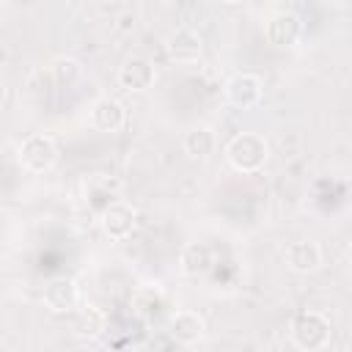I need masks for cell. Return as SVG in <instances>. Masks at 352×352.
Instances as JSON below:
<instances>
[{"mask_svg":"<svg viewBox=\"0 0 352 352\" xmlns=\"http://www.w3.org/2000/svg\"><path fill=\"white\" fill-rule=\"evenodd\" d=\"M80 302V289L72 278H55L44 286V305L52 314H69Z\"/></svg>","mask_w":352,"mask_h":352,"instance_id":"12","label":"cell"},{"mask_svg":"<svg viewBox=\"0 0 352 352\" xmlns=\"http://www.w3.org/2000/svg\"><path fill=\"white\" fill-rule=\"evenodd\" d=\"M80 72H82V66L74 58H55L52 60V77L58 85H72L80 77Z\"/></svg>","mask_w":352,"mask_h":352,"instance_id":"16","label":"cell"},{"mask_svg":"<svg viewBox=\"0 0 352 352\" xmlns=\"http://www.w3.org/2000/svg\"><path fill=\"white\" fill-rule=\"evenodd\" d=\"M226 99L231 107L248 110L261 99V77L250 74V72H239L226 82Z\"/></svg>","mask_w":352,"mask_h":352,"instance_id":"9","label":"cell"},{"mask_svg":"<svg viewBox=\"0 0 352 352\" xmlns=\"http://www.w3.org/2000/svg\"><path fill=\"white\" fill-rule=\"evenodd\" d=\"M91 124L99 132H121L126 124V107L113 96H102L91 107Z\"/></svg>","mask_w":352,"mask_h":352,"instance_id":"11","label":"cell"},{"mask_svg":"<svg viewBox=\"0 0 352 352\" xmlns=\"http://www.w3.org/2000/svg\"><path fill=\"white\" fill-rule=\"evenodd\" d=\"M6 96H8V88H6V82L0 80V107H3V102H6Z\"/></svg>","mask_w":352,"mask_h":352,"instance_id":"17","label":"cell"},{"mask_svg":"<svg viewBox=\"0 0 352 352\" xmlns=\"http://www.w3.org/2000/svg\"><path fill=\"white\" fill-rule=\"evenodd\" d=\"M58 160V146L50 135H28L19 146V165L30 173H47Z\"/></svg>","mask_w":352,"mask_h":352,"instance_id":"3","label":"cell"},{"mask_svg":"<svg viewBox=\"0 0 352 352\" xmlns=\"http://www.w3.org/2000/svg\"><path fill=\"white\" fill-rule=\"evenodd\" d=\"M165 52L173 63H195L204 55V41L192 28H179L168 36Z\"/></svg>","mask_w":352,"mask_h":352,"instance_id":"7","label":"cell"},{"mask_svg":"<svg viewBox=\"0 0 352 352\" xmlns=\"http://www.w3.org/2000/svg\"><path fill=\"white\" fill-rule=\"evenodd\" d=\"M168 333L176 344L190 346V344H198L204 338L206 324H204V316L195 314V311H176L168 322Z\"/></svg>","mask_w":352,"mask_h":352,"instance_id":"13","label":"cell"},{"mask_svg":"<svg viewBox=\"0 0 352 352\" xmlns=\"http://www.w3.org/2000/svg\"><path fill=\"white\" fill-rule=\"evenodd\" d=\"M264 36L272 47H294L302 36V22L294 11H275L264 22Z\"/></svg>","mask_w":352,"mask_h":352,"instance_id":"5","label":"cell"},{"mask_svg":"<svg viewBox=\"0 0 352 352\" xmlns=\"http://www.w3.org/2000/svg\"><path fill=\"white\" fill-rule=\"evenodd\" d=\"M74 336L82 338V341H94L99 338L104 330H107V314L96 305H82L74 316V324H72Z\"/></svg>","mask_w":352,"mask_h":352,"instance_id":"15","label":"cell"},{"mask_svg":"<svg viewBox=\"0 0 352 352\" xmlns=\"http://www.w3.org/2000/svg\"><path fill=\"white\" fill-rule=\"evenodd\" d=\"M267 157H270V146L256 132H239L226 146V160L239 173H256V170H261L264 162H267Z\"/></svg>","mask_w":352,"mask_h":352,"instance_id":"1","label":"cell"},{"mask_svg":"<svg viewBox=\"0 0 352 352\" xmlns=\"http://www.w3.org/2000/svg\"><path fill=\"white\" fill-rule=\"evenodd\" d=\"M184 154L192 157V160H209L217 148V138H214V129L206 126V124H195L184 132Z\"/></svg>","mask_w":352,"mask_h":352,"instance_id":"14","label":"cell"},{"mask_svg":"<svg viewBox=\"0 0 352 352\" xmlns=\"http://www.w3.org/2000/svg\"><path fill=\"white\" fill-rule=\"evenodd\" d=\"M214 250L206 242H190L179 253V272L184 278H204L214 270Z\"/></svg>","mask_w":352,"mask_h":352,"instance_id":"8","label":"cell"},{"mask_svg":"<svg viewBox=\"0 0 352 352\" xmlns=\"http://www.w3.org/2000/svg\"><path fill=\"white\" fill-rule=\"evenodd\" d=\"M99 223H102V231H104L113 242H124V239H129V236L135 234V228H138V212H135L129 204H124V201H113V204H107V206L102 209Z\"/></svg>","mask_w":352,"mask_h":352,"instance_id":"4","label":"cell"},{"mask_svg":"<svg viewBox=\"0 0 352 352\" xmlns=\"http://www.w3.org/2000/svg\"><path fill=\"white\" fill-rule=\"evenodd\" d=\"M283 261L292 272H300V275H308V272H316L322 267V248L314 242V239H297V242H289L286 245V253H283Z\"/></svg>","mask_w":352,"mask_h":352,"instance_id":"10","label":"cell"},{"mask_svg":"<svg viewBox=\"0 0 352 352\" xmlns=\"http://www.w3.org/2000/svg\"><path fill=\"white\" fill-rule=\"evenodd\" d=\"M116 80H118V85L124 91H135V94L138 91H148L154 85V80H157V69H154V63L148 58L132 55L118 66V77Z\"/></svg>","mask_w":352,"mask_h":352,"instance_id":"6","label":"cell"},{"mask_svg":"<svg viewBox=\"0 0 352 352\" xmlns=\"http://www.w3.org/2000/svg\"><path fill=\"white\" fill-rule=\"evenodd\" d=\"M289 336H292V344L302 352H319L330 344V319L319 311H302L292 319L289 324Z\"/></svg>","mask_w":352,"mask_h":352,"instance_id":"2","label":"cell"}]
</instances>
